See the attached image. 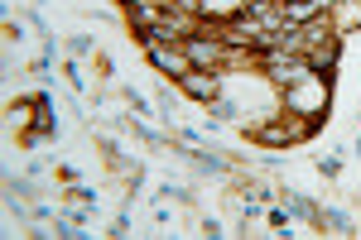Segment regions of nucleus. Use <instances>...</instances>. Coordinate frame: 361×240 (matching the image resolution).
<instances>
[{
	"instance_id": "f257e3e1",
	"label": "nucleus",
	"mask_w": 361,
	"mask_h": 240,
	"mask_svg": "<svg viewBox=\"0 0 361 240\" xmlns=\"http://www.w3.org/2000/svg\"><path fill=\"white\" fill-rule=\"evenodd\" d=\"M308 130H313V120L289 110L284 120H270V125H260V139H265V144H294V139H304Z\"/></svg>"
},
{
	"instance_id": "f03ea898",
	"label": "nucleus",
	"mask_w": 361,
	"mask_h": 240,
	"mask_svg": "<svg viewBox=\"0 0 361 240\" xmlns=\"http://www.w3.org/2000/svg\"><path fill=\"white\" fill-rule=\"evenodd\" d=\"M183 91H188V96H197V101H212V96H217V77H212V72H183Z\"/></svg>"
}]
</instances>
